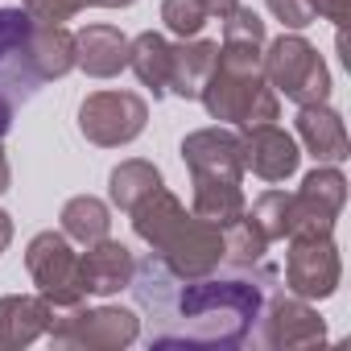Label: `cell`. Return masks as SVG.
<instances>
[{
  "label": "cell",
  "mask_w": 351,
  "mask_h": 351,
  "mask_svg": "<svg viewBox=\"0 0 351 351\" xmlns=\"http://www.w3.org/2000/svg\"><path fill=\"white\" fill-rule=\"evenodd\" d=\"M199 99L207 104L211 120H228L240 132L256 124H273L281 116V99L261 71V46H244V42L219 46Z\"/></svg>",
  "instance_id": "3"
},
{
  "label": "cell",
  "mask_w": 351,
  "mask_h": 351,
  "mask_svg": "<svg viewBox=\"0 0 351 351\" xmlns=\"http://www.w3.org/2000/svg\"><path fill=\"white\" fill-rule=\"evenodd\" d=\"M34 62L42 71V79H62L75 66V34H66L62 25H42L34 21Z\"/></svg>",
  "instance_id": "20"
},
{
  "label": "cell",
  "mask_w": 351,
  "mask_h": 351,
  "mask_svg": "<svg viewBox=\"0 0 351 351\" xmlns=\"http://www.w3.org/2000/svg\"><path fill=\"white\" fill-rule=\"evenodd\" d=\"M244 215L256 223V232H261L269 244L289 236V195H285V191H265V195L252 203V211H244Z\"/></svg>",
  "instance_id": "24"
},
{
  "label": "cell",
  "mask_w": 351,
  "mask_h": 351,
  "mask_svg": "<svg viewBox=\"0 0 351 351\" xmlns=\"http://www.w3.org/2000/svg\"><path fill=\"white\" fill-rule=\"evenodd\" d=\"M50 302L38 293H9V298H0V347H29L38 343L46 330H50Z\"/></svg>",
  "instance_id": "17"
},
{
  "label": "cell",
  "mask_w": 351,
  "mask_h": 351,
  "mask_svg": "<svg viewBox=\"0 0 351 351\" xmlns=\"http://www.w3.org/2000/svg\"><path fill=\"white\" fill-rule=\"evenodd\" d=\"M203 5H207V13H211V17H219V21H223L232 9H240V0H203Z\"/></svg>",
  "instance_id": "31"
},
{
  "label": "cell",
  "mask_w": 351,
  "mask_h": 351,
  "mask_svg": "<svg viewBox=\"0 0 351 351\" xmlns=\"http://www.w3.org/2000/svg\"><path fill=\"white\" fill-rule=\"evenodd\" d=\"M145 120H149V108L132 91H95L79 108L83 136L91 145H104V149H116V145H128L132 136H141Z\"/></svg>",
  "instance_id": "10"
},
{
  "label": "cell",
  "mask_w": 351,
  "mask_h": 351,
  "mask_svg": "<svg viewBox=\"0 0 351 351\" xmlns=\"http://www.w3.org/2000/svg\"><path fill=\"white\" fill-rule=\"evenodd\" d=\"M244 169H252L256 178L265 182H285L289 173L298 169V141L277 128V124H256V128H244Z\"/></svg>",
  "instance_id": "13"
},
{
  "label": "cell",
  "mask_w": 351,
  "mask_h": 351,
  "mask_svg": "<svg viewBox=\"0 0 351 351\" xmlns=\"http://www.w3.org/2000/svg\"><path fill=\"white\" fill-rule=\"evenodd\" d=\"M75 66L91 79H112L128 66V38L116 25H87L75 34Z\"/></svg>",
  "instance_id": "15"
},
{
  "label": "cell",
  "mask_w": 351,
  "mask_h": 351,
  "mask_svg": "<svg viewBox=\"0 0 351 351\" xmlns=\"http://www.w3.org/2000/svg\"><path fill=\"white\" fill-rule=\"evenodd\" d=\"M87 5H99V9H128L132 0H83V9H87Z\"/></svg>",
  "instance_id": "34"
},
{
  "label": "cell",
  "mask_w": 351,
  "mask_h": 351,
  "mask_svg": "<svg viewBox=\"0 0 351 351\" xmlns=\"http://www.w3.org/2000/svg\"><path fill=\"white\" fill-rule=\"evenodd\" d=\"M161 21H165V29L173 38L186 42V38H195L211 21V13H207L203 0H165V5H161Z\"/></svg>",
  "instance_id": "26"
},
{
  "label": "cell",
  "mask_w": 351,
  "mask_h": 351,
  "mask_svg": "<svg viewBox=\"0 0 351 351\" xmlns=\"http://www.w3.org/2000/svg\"><path fill=\"white\" fill-rule=\"evenodd\" d=\"M343 265H339V248L330 236H293L289 240V261H285V285L289 293L314 302V298H330L339 289Z\"/></svg>",
  "instance_id": "11"
},
{
  "label": "cell",
  "mask_w": 351,
  "mask_h": 351,
  "mask_svg": "<svg viewBox=\"0 0 351 351\" xmlns=\"http://www.w3.org/2000/svg\"><path fill=\"white\" fill-rule=\"evenodd\" d=\"M132 269H136L132 252H128L120 240H108V236H104V240H95V244H87V252L79 256L83 289H87V293H99V298L128 289Z\"/></svg>",
  "instance_id": "14"
},
{
  "label": "cell",
  "mask_w": 351,
  "mask_h": 351,
  "mask_svg": "<svg viewBox=\"0 0 351 351\" xmlns=\"http://www.w3.org/2000/svg\"><path fill=\"white\" fill-rule=\"evenodd\" d=\"M21 9L42 25H62L83 9V0H21Z\"/></svg>",
  "instance_id": "28"
},
{
  "label": "cell",
  "mask_w": 351,
  "mask_h": 351,
  "mask_svg": "<svg viewBox=\"0 0 351 351\" xmlns=\"http://www.w3.org/2000/svg\"><path fill=\"white\" fill-rule=\"evenodd\" d=\"M244 211H248V203H244L240 182H195V215L199 219H207L215 228H228Z\"/></svg>",
  "instance_id": "21"
},
{
  "label": "cell",
  "mask_w": 351,
  "mask_h": 351,
  "mask_svg": "<svg viewBox=\"0 0 351 351\" xmlns=\"http://www.w3.org/2000/svg\"><path fill=\"white\" fill-rule=\"evenodd\" d=\"M108 228H112V211H108V203H99L91 195H79V199H71L62 207V236L75 240V244H83V248L95 244V240H104Z\"/></svg>",
  "instance_id": "22"
},
{
  "label": "cell",
  "mask_w": 351,
  "mask_h": 351,
  "mask_svg": "<svg viewBox=\"0 0 351 351\" xmlns=\"http://www.w3.org/2000/svg\"><path fill=\"white\" fill-rule=\"evenodd\" d=\"M269 13L281 25H289V29H306L314 21V5H310V0H269Z\"/></svg>",
  "instance_id": "29"
},
{
  "label": "cell",
  "mask_w": 351,
  "mask_h": 351,
  "mask_svg": "<svg viewBox=\"0 0 351 351\" xmlns=\"http://www.w3.org/2000/svg\"><path fill=\"white\" fill-rule=\"evenodd\" d=\"M252 343L273 347V351H298V347H318L326 343V322L318 318V310L306 298H281L269 293L256 326H252Z\"/></svg>",
  "instance_id": "9"
},
{
  "label": "cell",
  "mask_w": 351,
  "mask_h": 351,
  "mask_svg": "<svg viewBox=\"0 0 351 351\" xmlns=\"http://www.w3.org/2000/svg\"><path fill=\"white\" fill-rule=\"evenodd\" d=\"M310 5H314V17H326L339 29L351 21V0H310Z\"/></svg>",
  "instance_id": "30"
},
{
  "label": "cell",
  "mask_w": 351,
  "mask_h": 351,
  "mask_svg": "<svg viewBox=\"0 0 351 351\" xmlns=\"http://www.w3.org/2000/svg\"><path fill=\"white\" fill-rule=\"evenodd\" d=\"M261 71H265L269 87L281 91L285 99H293L298 108L330 99V71H326L322 54L298 34H281L269 46V54H261Z\"/></svg>",
  "instance_id": "5"
},
{
  "label": "cell",
  "mask_w": 351,
  "mask_h": 351,
  "mask_svg": "<svg viewBox=\"0 0 351 351\" xmlns=\"http://www.w3.org/2000/svg\"><path fill=\"white\" fill-rule=\"evenodd\" d=\"M182 161L195 182H240L244 178V136L232 128H199L182 141Z\"/></svg>",
  "instance_id": "12"
},
{
  "label": "cell",
  "mask_w": 351,
  "mask_h": 351,
  "mask_svg": "<svg viewBox=\"0 0 351 351\" xmlns=\"http://www.w3.org/2000/svg\"><path fill=\"white\" fill-rule=\"evenodd\" d=\"M9 178H13V173H9V157H5V149H0V195L9 191Z\"/></svg>",
  "instance_id": "33"
},
{
  "label": "cell",
  "mask_w": 351,
  "mask_h": 351,
  "mask_svg": "<svg viewBox=\"0 0 351 351\" xmlns=\"http://www.w3.org/2000/svg\"><path fill=\"white\" fill-rule=\"evenodd\" d=\"M153 347H240L252 339V326L277 289V269L232 265L203 277H178L157 256L136 261L128 281Z\"/></svg>",
  "instance_id": "1"
},
{
  "label": "cell",
  "mask_w": 351,
  "mask_h": 351,
  "mask_svg": "<svg viewBox=\"0 0 351 351\" xmlns=\"http://www.w3.org/2000/svg\"><path fill=\"white\" fill-rule=\"evenodd\" d=\"M25 269L38 285V293L50 302V310H71L83 306V273H79V252L62 232H42L25 248Z\"/></svg>",
  "instance_id": "7"
},
{
  "label": "cell",
  "mask_w": 351,
  "mask_h": 351,
  "mask_svg": "<svg viewBox=\"0 0 351 351\" xmlns=\"http://www.w3.org/2000/svg\"><path fill=\"white\" fill-rule=\"evenodd\" d=\"M298 136H302V145L310 149V157L318 165H339L351 153L343 116L335 108H326V104H306L298 112Z\"/></svg>",
  "instance_id": "16"
},
{
  "label": "cell",
  "mask_w": 351,
  "mask_h": 351,
  "mask_svg": "<svg viewBox=\"0 0 351 351\" xmlns=\"http://www.w3.org/2000/svg\"><path fill=\"white\" fill-rule=\"evenodd\" d=\"M128 215H132V232L153 248V256L165 269H173L178 277H203V273L219 269V261H223V228L199 219L195 211L186 215V207L165 186L145 195Z\"/></svg>",
  "instance_id": "2"
},
{
  "label": "cell",
  "mask_w": 351,
  "mask_h": 351,
  "mask_svg": "<svg viewBox=\"0 0 351 351\" xmlns=\"http://www.w3.org/2000/svg\"><path fill=\"white\" fill-rule=\"evenodd\" d=\"M169 58H173V46L161 34H141L128 42V66L145 87H153V95L169 91Z\"/></svg>",
  "instance_id": "19"
},
{
  "label": "cell",
  "mask_w": 351,
  "mask_h": 351,
  "mask_svg": "<svg viewBox=\"0 0 351 351\" xmlns=\"http://www.w3.org/2000/svg\"><path fill=\"white\" fill-rule=\"evenodd\" d=\"M265 248H269V240L256 232V223L248 215H240L236 223L223 228V256L232 265H256V261H265Z\"/></svg>",
  "instance_id": "25"
},
{
  "label": "cell",
  "mask_w": 351,
  "mask_h": 351,
  "mask_svg": "<svg viewBox=\"0 0 351 351\" xmlns=\"http://www.w3.org/2000/svg\"><path fill=\"white\" fill-rule=\"evenodd\" d=\"M9 240H13V219H9L5 211H0V252L9 248Z\"/></svg>",
  "instance_id": "32"
},
{
  "label": "cell",
  "mask_w": 351,
  "mask_h": 351,
  "mask_svg": "<svg viewBox=\"0 0 351 351\" xmlns=\"http://www.w3.org/2000/svg\"><path fill=\"white\" fill-rule=\"evenodd\" d=\"M42 83L46 79L34 62V17L25 9H0V136Z\"/></svg>",
  "instance_id": "4"
},
{
  "label": "cell",
  "mask_w": 351,
  "mask_h": 351,
  "mask_svg": "<svg viewBox=\"0 0 351 351\" xmlns=\"http://www.w3.org/2000/svg\"><path fill=\"white\" fill-rule=\"evenodd\" d=\"M50 343L54 347H79V351H116L141 339V318L124 306H99V310H54L50 318Z\"/></svg>",
  "instance_id": "6"
},
{
  "label": "cell",
  "mask_w": 351,
  "mask_h": 351,
  "mask_svg": "<svg viewBox=\"0 0 351 351\" xmlns=\"http://www.w3.org/2000/svg\"><path fill=\"white\" fill-rule=\"evenodd\" d=\"M347 203V178L335 165H318L302 178V191L289 195V236H330Z\"/></svg>",
  "instance_id": "8"
},
{
  "label": "cell",
  "mask_w": 351,
  "mask_h": 351,
  "mask_svg": "<svg viewBox=\"0 0 351 351\" xmlns=\"http://www.w3.org/2000/svg\"><path fill=\"white\" fill-rule=\"evenodd\" d=\"M215 54H219V42H182L173 46V58H169V91H178L182 99H199L211 66H215Z\"/></svg>",
  "instance_id": "18"
},
{
  "label": "cell",
  "mask_w": 351,
  "mask_h": 351,
  "mask_svg": "<svg viewBox=\"0 0 351 351\" xmlns=\"http://www.w3.org/2000/svg\"><path fill=\"white\" fill-rule=\"evenodd\" d=\"M161 186V173L153 161H120L112 169V178H108V191H112V203L120 211H132L145 195H153Z\"/></svg>",
  "instance_id": "23"
},
{
  "label": "cell",
  "mask_w": 351,
  "mask_h": 351,
  "mask_svg": "<svg viewBox=\"0 0 351 351\" xmlns=\"http://www.w3.org/2000/svg\"><path fill=\"white\" fill-rule=\"evenodd\" d=\"M223 42H244V46H265V21L252 9H232L223 17Z\"/></svg>",
  "instance_id": "27"
}]
</instances>
